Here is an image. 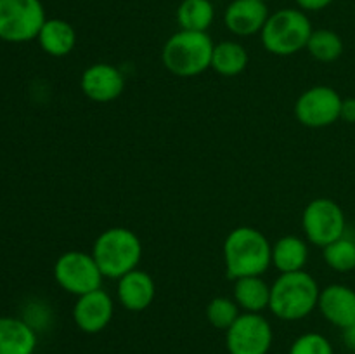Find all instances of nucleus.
<instances>
[{
	"label": "nucleus",
	"instance_id": "f03ea898",
	"mask_svg": "<svg viewBox=\"0 0 355 354\" xmlns=\"http://www.w3.org/2000/svg\"><path fill=\"white\" fill-rule=\"evenodd\" d=\"M319 294L321 288L312 274L281 273L270 285L269 309L283 321H300L318 307Z\"/></svg>",
	"mask_w": 355,
	"mask_h": 354
},
{
	"label": "nucleus",
	"instance_id": "a878e982",
	"mask_svg": "<svg viewBox=\"0 0 355 354\" xmlns=\"http://www.w3.org/2000/svg\"><path fill=\"white\" fill-rule=\"evenodd\" d=\"M295 2H297L298 9H302L304 12H318V10L331 6L335 0H295Z\"/></svg>",
	"mask_w": 355,
	"mask_h": 354
},
{
	"label": "nucleus",
	"instance_id": "20e7f679",
	"mask_svg": "<svg viewBox=\"0 0 355 354\" xmlns=\"http://www.w3.org/2000/svg\"><path fill=\"white\" fill-rule=\"evenodd\" d=\"M90 253L104 278L120 280L127 273L137 269L142 259V243L132 229L118 226L101 233Z\"/></svg>",
	"mask_w": 355,
	"mask_h": 354
},
{
	"label": "nucleus",
	"instance_id": "7ed1b4c3",
	"mask_svg": "<svg viewBox=\"0 0 355 354\" xmlns=\"http://www.w3.org/2000/svg\"><path fill=\"white\" fill-rule=\"evenodd\" d=\"M214 47L207 31L179 30L163 45L162 62L172 75L191 78L210 68Z\"/></svg>",
	"mask_w": 355,
	"mask_h": 354
},
{
	"label": "nucleus",
	"instance_id": "412c9836",
	"mask_svg": "<svg viewBox=\"0 0 355 354\" xmlns=\"http://www.w3.org/2000/svg\"><path fill=\"white\" fill-rule=\"evenodd\" d=\"M175 17L180 30L207 31L215 21V7L211 0H182Z\"/></svg>",
	"mask_w": 355,
	"mask_h": 354
},
{
	"label": "nucleus",
	"instance_id": "b1692460",
	"mask_svg": "<svg viewBox=\"0 0 355 354\" xmlns=\"http://www.w3.org/2000/svg\"><path fill=\"white\" fill-rule=\"evenodd\" d=\"M239 305L231 297H214L207 305V319L214 328L229 330V326L238 319Z\"/></svg>",
	"mask_w": 355,
	"mask_h": 354
},
{
	"label": "nucleus",
	"instance_id": "0eeeda50",
	"mask_svg": "<svg viewBox=\"0 0 355 354\" xmlns=\"http://www.w3.org/2000/svg\"><path fill=\"white\" fill-rule=\"evenodd\" d=\"M302 228L312 245L324 248L347 233L345 214L331 198H315L304 208Z\"/></svg>",
	"mask_w": 355,
	"mask_h": 354
},
{
	"label": "nucleus",
	"instance_id": "5701e85b",
	"mask_svg": "<svg viewBox=\"0 0 355 354\" xmlns=\"http://www.w3.org/2000/svg\"><path fill=\"white\" fill-rule=\"evenodd\" d=\"M324 262L338 273H349L355 269V239L349 235L340 236L322 248Z\"/></svg>",
	"mask_w": 355,
	"mask_h": 354
},
{
	"label": "nucleus",
	"instance_id": "f3484780",
	"mask_svg": "<svg viewBox=\"0 0 355 354\" xmlns=\"http://www.w3.org/2000/svg\"><path fill=\"white\" fill-rule=\"evenodd\" d=\"M37 40L49 56L64 58V56L71 54V51L75 49L76 31L68 21L61 19V17H52V19L45 21Z\"/></svg>",
	"mask_w": 355,
	"mask_h": 354
},
{
	"label": "nucleus",
	"instance_id": "4be33fe9",
	"mask_svg": "<svg viewBox=\"0 0 355 354\" xmlns=\"http://www.w3.org/2000/svg\"><path fill=\"white\" fill-rule=\"evenodd\" d=\"M305 49L318 61L333 62L343 54V40L336 31L321 28V30L312 31Z\"/></svg>",
	"mask_w": 355,
	"mask_h": 354
},
{
	"label": "nucleus",
	"instance_id": "bb28decb",
	"mask_svg": "<svg viewBox=\"0 0 355 354\" xmlns=\"http://www.w3.org/2000/svg\"><path fill=\"white\" fill-rule=\"evenodd\" d=\"M340 118L347 124H355V97H347L342 103V113Z\"/></svg>",
	"mask_w": 355,
	"mask_h": 354
},
{
	"label": "nucleus",
	"instance_id": "4468645a",
	"mask_svg": "<svg viewBox=\"0 0 355 354\" xmlns=\"http://www.w3.org/2000/svg\"><path fill=\"white\" fill-rule=\"evenodd\" d=\"M318 309L326 321L345 330L355 323V290L342 283H333L319 294Z\"/></svg>",
	"mask_w": 355,
	"mask_h": 354
},
{
	"label": "nucleus",
	"instance_id": "393cba45",
	"mask_svg": "<svg viewBox=\"0 0 355 354\" xmlns=\"http://www.w3.org/2000/svg\"><path fill=\"white\" fill-rule=\"evenodd\" d=\"M288 354H335V351L322 333L307 332L293 340Z\"/></svg>",
	"mask_w": 355,
	"mask_h": 354
},
{
	"label": "nucleus",
	"instance_id": "6e6552de",
	"mask_svg": "<svg viewBox=\"0 0 355 354\" xmlns=\"http://www.w3.org/2000/svg\"><path fill=\"white\" fill-rule=\"evenodd\" d=\"M54 278L62 290L76 297L101 288L104 280L92 253L80 250H69L58 257L54 264Z\"/></svg>",
	"mask_w": 355,
	"mask_h": 354
},
{
	"label": "nucleus",
	"instance_id": "aec40b11",
	"mask_svg": "<svg viewBox=\"0 0 355 354\" xmlns=\"http://www.w3.org/2000/svg\"><path fill=\"white\" fill-rule=\"evenodd\" d=\"M248 61V51L245 45L234 40H224L215 44L210 68L222 76H236L245 71Z\"/></svg>",
	"mask_w": 355,
	"mask_h": 354
},
{
	"label": "nucleus",
	"instance_id": "1a4fd4ad",
	"mask_svg": "<svg viewBox=\"0 0 355 354\" xmlns=\"http://www.w3.org/2000/svg\"><path fill=\"white\" fill-rule=\"evenodd\" d=\"M272 340V326L262 312H241L225 330L229 354H269Z\"/></svg>",
	"mask_w": 355,
	"mask_h": 354
},
{
	"label": "nucleus",
	"instance_id": "ddd939ff",
	"mask_svg": "<svg viewBox=\"0 0 355 354\" xmlns=\"http://www.w3.org/2000/svg\"><path fill=\"white\" fill-rule=\"evenodd\" d=\"M269 9L262 0H232L224 12V24L236 37H252L262 31L269 19Z\"/></svg>",
	"mask_w": 355,
	"mask_h": 354
},
{
	"label": "nucleus",
	"instance_id": "2eb2a0df",
	"mask_svg": "<svg viewBox=\"0 0 355 354\" xmlns=\"http://www.w3.org/2000/svg\"><path fill=\"white\" fill-rule=\"evenodd\" d=\"M156 295V285L151 274L142 269H134L118 280V302L127 311L141 312L153 304Z\"/></svg>",
	"mask_w": 355,
	"mask_h": 354
},
{
	"label": "nucleus",
	"instance_id": "c85d7f7f",
	"mask_svg": "<svg viewBox=\"0 0 355 354\" xmlns=\"http://www.w3.org/2000/svg\"><path fill=\"white\" fill-rule=\"evenodd\" d=\"M262 2H266V3H267V2H269V0H262Z\"/></svg>",
	"mask_w": 355,
	"mask_h": 354
},
{
	"label": "nucleus",
	"instance_id": "f8f14e48",
	"mask_svg": "<svg viewBox=\"0 0 355 354\" xmlns=\"http://www.w3.org/2000/svg\"><path fill=\"white\" fill-rule=\"evenodd\" d=\"M82 92L96 103H111L125 90V76L116 66L96 62L83 69L80 76Z\"/></svg>",
	"mask_w": 355,
	"mask_h": 354
},
{
	"label": "nucleus",
	"instance_id": "9d476101",
	"mask_svg": "<svg viewBox=\"0 0 355 354\" xmlns=\"http://www.w3.org/2000/svg\"><path fill=\"white\" fill-rule=\"evenodd\" d=\"M342 103V96L333 87L314 85L298 96L295 103V117L304 127H329L340 120Z\"/></svg>",
	"mask_w": 355,
	"mask_h": 354
},
{
	"label": "nucleus",
	"instance_id": "a211bd4d",
	"mask_svg": "<svg viewBox=\"0 0 355 354\" xmlns=\"http://www.w3.org/2000/svg\"><path fill=\"white\" fill-rule=\"evenodd\" d=\"M236 304L245 312H262L269 309L270 285L262 276H245L234 280L232 288Z\"/></svg>",
	"mask_w": 355,
	"mask_h": 354
},
{
	"label": "nucleus",
	"instance_id": "423d86ee",
	"mask_svg": "<svg viewBox=\"0 0 355 354\" xmlns=\"http://www.w3.org/2000/svg\"><path fill=\"white\" fill-rule=\"evenodd\" d=\"M47 21L40 0H0V38L23 44L38 37Z\"/></svg>",
	"mask_w": 355,
	"mask_h": 354
},
{
	"label": "nucleus",
	"instance_id": "cd10ccee",
	"mask_svg": "<svg viewBox=\"0 0 355 354\" xmlns=\"http://www.w3.org/2000/svg\"><path fill=\"white\" fill-rule=\"evenodd\" d=\"M343 342H345V346L349 347L350 351L355 353V323L352 326H349V328L343 330Z\"/></svg>",
	"mask_w": 355,
	"mask_h": 354
},
{
	"label": "nucleus",
	"instance_id": "39448f33",
	"mask_svg": "<svg viewBox=\"0 0 355 354\" xmlns=\"http://www.w3.org/2000/svg\"><path fill=\"white\" fill-rule=\"evenodd\" d=\"M312 31L314 30L307 12L298 7H284L270 14L260 31V40L267 52L286 58L307 47Z\"/></svg>",
	"mask_w": 355,
	"mask_h": 354
},
{
	"label": "nucleus",
	"instance_id": "dca6fc26",
	"mask_svg": "<svg viewBox=\"0 0 355 354\" xmlns=\"http://www.w3.org/2000/svg\"><path fill=\"white\" fill-rule=\"evenodd\" d=\"M37 349L35 328L19 318H0V354H33Z\"/></svg>",
	"mask_w": 355,
	"mask_h": 354
},
{
	"label": "nucleus",
	"instance_id": "9b49d317",
	"mask_svg": "<svg viewBox=\"0 0 355 354\" xmlns=\"http://www.w3.org/2000/svg\"><path fill=\"white\" fill-rule=\"evenodd\" d=\"M114 314V302L103 288L83 294L73 305V319L76 328L83 333H99L111 323Z\"/></svg>",
	"mask_w": 355,
	"mask_h": 354
},
{
	"label": "nucleus",
	"instance_id": "6ab92c4d",
	"mask_svg": "<svg viewBox=\"0 0 355 354\" xmlns=\"http://www.w3.org/2000/svg\"><path fill=\"white\" fill-rule=\"evenodd\" d=\"M309 260L307 242L300 236H281L272 245V266L279 273H297L304 271Z\"/></svg>",
	"mask_w": 355,
	"mask_h": 354
},
{
	"label": "nucleus",
	"instance_id": "f257e3e1",
	"mask_svg": "<svg viewBox=\"0 0 355 354\" xmlns=\"http://www.w3.org/2000/svg\"><path fill=\"white\" fill-rule=\"evenodd\" d=\"M224 264L229 280L262 276L272 264V245L257 228L239 226L224 239Z\"/></svg>",
	"mask_w": 355,
	"mask_h": 354
}]
</instances>
